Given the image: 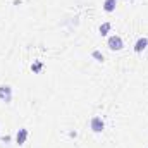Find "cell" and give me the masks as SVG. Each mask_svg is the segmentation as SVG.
Returning <instances> with one entry per match:
<instances>
[{"label": "cell", "instance_id": "cell-1", "mask_svg": "<svg viewBox=\"0 0 148 148\" xmlns=\"http://www.w3.org/2000/svg\"><path fill=\"white\" fill-rule=\"evenodd\" d=\"M90 127H91L93 133H102V131L105 129V122H103V119H102L100 115H95V117H91V121H90Z\"/></svg>", "mask_w": 148, "mask_h": 148}, {"label": "cell", "instance_id": "cell-2", "mask_svg": "<svg viewBox=\"0 0 148 148\" xmlns=\"http://www.w3.org/2000/svg\"><path fill=\"white\" fill-rule=\"evenodd\" d=\"M107 45H109V48L110 50H121L122 47H124V43H122V38L121 36H117V35H114V36L109 38V41H107Z\"/></svg>", "mask_w": 148, "mask_h": 148}, {"label": "cell", "instance_id": "cell-3", "mask_svg": "<svg viewBox=\"0 0 148 148\" xmlns=\"http://www.w3.org/2000/svg\"><path fill=\"white\" fill-rule=\"evenodd\" d=\"M0 98L5 102H10L12 98V88L10 86H0Z\"/></svg>", "mask_w": 148, "mask_h": 148}, {"label": "cell", "instance_id": "cell-4", "mask_svg": "<svg viewBox=\"0 0 148 148\" xmlns=\"http://www.w3.org/2000/svg\"><path fill=\"white\" fill-rule=\"evenodd\" d=\"M26 138H28V129H26V127H21V129L17 131V134H16L17 145H23V143L26 141Z\"/></svg>", "mask_w": 148, "mask_h": 148}, {"label": "cell", "instance_id": "cell-5", "mask_svg": "<svg viewBox=\"0 0 148 148\" xmlns=\"http://www.w3.org/2000/svg\"><path fill=\"white\" fill-rule=\"evenodd\" d=\"M147 47H148V40H147V38H140V40L134 43V52H136V53H140V52H143Z\"/></svg>", "mask_w": 148, "mask_h": 148}, {"label": "cell", "instance_id": "cell-6", "mask_svg": "<svg viewBox=\"0 0 148 148\" xmlns=\"http://www.w3.org/2000/svg\"><path fill=\"white\" fill-rule=\"evenodd\" d=\"M115 5H117L115 0H105V2H103V10H105V12H114V10H115Z\"/></svg>", "mask_w": 148, "mask_h": 148}, {"label": "cell", "instance_id": "cell-7", "mask_svg": "<svg viewBox=\"0 0 148 148\" xmlns=\"http://www.w3.org/2000/svg\"><path fill=\"white\" fill-rule=\"evenodd\" d=\"M110 23H103V24H102V26H100V29H98V31H100V35H102V36H105V35H109V31H110Z\"/></svg>", "mask_w": 148, "mask_h": 148}, {"label": "cell", "instance_id": "cell-8", "mask_svg": "<svg viewBox=\"0 0 148 148\" xmlns=\"http://www.w3.org/2000/svg\"><path fill=\"white\" fill-rule=\"evenodd\" d=\"M91 57H93V59H97L98 62H103V53H102V52H98V50H93V52H91Z\"/></svg>", "mask_w": 148, "mask_h": 148}, {"label": "cell", "instance_id": "cell-9", "mask_svg": "<svg viewBox=\"0 0 148 148\" xmlns=\"http://www.w3.org/2000/svg\"><path fill=\"white\" fill-rule=\"evenodd\" d=\"M31 71H33V73H40V71H41V62H40V60H36V62L31 64Z\"/></svg>", "mask_w": 148, "mask_h": 148}]
</instances>
